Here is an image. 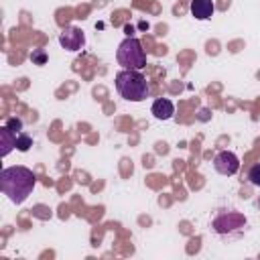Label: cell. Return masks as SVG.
<instances>
[{"label": "cell", "instance_id": "1", "mask_svg": "<svg viewBox=\"0 0 260 260\" xmlns=\"http://www.w3.org/2000/svg\"><path fill=\"white\" fill-rule=\"evenodd\" d=\"M37 185V177L26 167H6L0 173V191L16 205L24 203Z\"/></svg>", "mask_w": 260, "mask_h": 260}, {"label": "cell", "instance_id": "2", "mask_svg": "<svg viewBox=\"0 0 260 260\" xmlns=\"http://www.w3.org/2000/svg\"><path fill=\"white\" fill-rule=\"evenodd\" d=\"M116 91L126 102H142L148 98L150 87L146 83V77L138 69H122L116 75Z\"/></svg>", "mask_w": 260, "mask_h": 260}, {"label": "cell", "instance_id": "3", "mask_svg": "<svg viewBox=\"0 0 260 260\" xmlns=\"http://www.w3.org/2000/svg\"><path fill=\"white\" fill-rule=\"evenodd\" d=\"M246 225H248V219L240 211H234V209L217 211L213 221H211L213 232L223 236V238H238V236H242Z\"/></svg>", "mask_w": 260, "mask_h": 260}, {"label": "cell", "instance_id": "4", "mask_svg": "<svg viewBox=\"0 0 260 260\" xmlns=\"http://www.w3.org/2000/svg\"><path fill=\"white\" fill-rule=\"evenodd\" d=\"M116 61L124 69H142L146 65V53L142 49V43L136 37H126L116 51Z\"/></svg>", "mask_w": 260, "mask_h": 260}, {"label": "cell", "instance_id": "5", "mask_svg": "<svg viewBox=\"0 0 260 260\" xmlns=\"http://www.w3.org/2000/svg\"><path fill=\"white\" fill-rule=\"evenodd\" d=\"M213 169L219 173V175H225V177H232L240 171V158L232 152V150H221L215 154L213 158Z\"/></svg>", "mask_w": 260, "mask_h": 260}, {"label": "cell", "instance_id": "6", "mask_svg": "<svg viewBox=\"0 0 260 260\" xmlns=\"http://www.w3.org/2000/svg\"><path fill=\"white\" fill-rule=\"evenodd\" d=\"M59 45L67 51H81L85 47V35L77 26H65L63 32L59 35Z\"/></svg>", "mask_w": 260, "mask_h": 260}, {"label": "cell", "instance_id": "7", "mask_svg": "<svg viewBox=\"0 0 260 260\" xmlns=\"http://www.w3.org/2000/svg\"><path fill=\"white\" fill-rule=\"evenodd\" d=\"M150 112H152V116H154L156 120H171L173 114H175V106H173L171 100H167V98H158V100H154Z\"/></svg>", "mask_w": 260, "mask_h": 260}, {"label": "cell", "instance_id": "8", "mask_svg": "<svg viewBox=\"0 0 260 260\" xmlns=\"http://www.w3.org/2000/svg\"><path fill=\"white\" fill-rule=\"evenodd\" d=\"M191 14L197 18V20H207L211 18L213 14V2L211 0H191Z\"/></svg>", "mask_w": 260, "mask_h": 260}, {"label": "cell", "instance_id": "9", "mask_svg": "<svg viewBox=\"0 0 260 260\" xmlns=\"http://www.w3.org/2000/svg\"><path fill=\"white\" fill-rule=\"evenodd\" d=\"M0 146H2V148H0V154H2V156L10 154V150L16 148V134L10 132L6 126L0 128Z\"/></svg>", "mask_w": 260, "mask_h": 260}, {"label": "cell", "instance_id": "10", "mask_svg": "<svg viewBox=\"0 0 260 260\" xmlns=\"http://www.w3.org/2000/svg\"><path fill=\"white\" fill-rule=\"evenodd\" d=\"M30 146H32V138H30L28 134L20 132V134L16 136V148H18L20 152H26V150H28Z\"/></svg>", "mask_w": 260, "mask_h": 260}, {"label": "cell", "instance_id": "11", "mask_svg": "<svg viewBox=\"0 0 260 260\" xmlns=\"http://www.w3.org/2000/svg\"><path fill=\"white\" fill-rule=\"evenodd\" d=\"M4 126H6V128H8L10 132H14L16 136H18V134L22 132V120H20V118H16V116H12V118H8Z\"/></svg>", "mask_w": 260, "mask_h": 260}, {"label": "cell", "instance_id": "12", "mask_svg": "<svg viewBox=\"0 0 260 260\" xmlns=\"http://www.w3.org/2000/svg\"><path fill=\"white\" fill-rule=\"evenodd\" d=\"M30 61H32V65H45L47 63V53L43 49H32Z\"/></svg>", "mask_w": 260, "mask_h": 260}, {"label": "cell", "instance_id": "13", "mask_svg": "<svg viewBox=\"0 0 260 260\" xmlns=\"http://www.w3.org/2000/svg\"><path fill=\"white\" fill-rule=\"evenodd\" d=\"M248 181H250L252 185L260 187V162L254 165V167H250V171H248Z\"/></svg>", "mask_w": 260, "mask_h": 260}, {"label": "cell", "instance_id": "14", "mask_svg": "<svg viewBox=\"0 0 260 260\" xmlns=\"http://www.w3.org/2000/svg\"><path fill=\"white\" fill-rule=\"evenodd\" d=\"M126 32H128V37H132V32H134V28H132V26H126Z\"/></svg>", "mask_w": 260, "mask_h": 260}]
</instances>
